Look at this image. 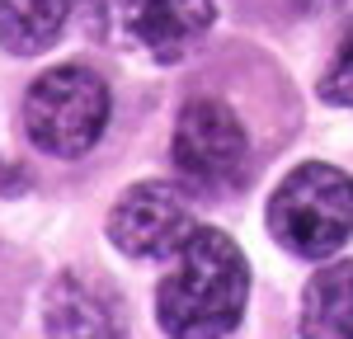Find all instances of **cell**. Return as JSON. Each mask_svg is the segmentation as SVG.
I'll use <instances>...</instances> for the list:
<instances>
[{
    "mask_svg": "<svg viewBox=\"0 0 353 339\" xmlns=\"http://www.w3.org/2000/svg\"><path fill=\"white\" fill-rule=\"evenodd\" d=\"M109 85L99 81L90 66H57L48 76H38L24 104V127L38 151H48L57 161L85 156L109 127Z\"/></svg>",
    "mask_w": 353,
    "mask_h": 339,
    "instance_id": "3957f363",
    "label": "cell"
},
{
    "mask_svg": "<svg viewBox=\"0 0 353 339\" xmlns=\"http://www.w3.org/2000/svg\"><path fill=\"white\" fill-rule=\"evenodd\" d=\"M174 165L203 194H221L231 184H241L245 161H250V141L236 113L221 99H193L174 123Z\"/></svg>",
    "mask_w": 353,
    "mask_h": 339,
    "instance_id": "277c9868",
    "label": "cell"
},
{
    "mask_svg": "<svg viewBox=\"0 0 353 339\" xmlns=\"http://www.w3.org/2000/svg\"><path fill=\"white\" fill-rule=\"evenodd\" d=\"M193 231V212L174 184H137L109 212V240L132 259L179 254Z\"/></svg>",
    "mask_w": 353,
    "mask_h": 339,
    "instance_id": "5b68a950",
    "label": "cell"
},
{
    "mask_svg": "<svg viewBox=\"0 0 353 339\" xmlns=\"http://www.w3.org/2000/svg\"><path fill=\"white\" fill-rule=\"evenodd\" d=\"M71 14V0H0V48L14 56L48 52Z\"/></svg>",
    "mask_w": 353,
    "mask_h": 339,
    "instance_id": "9c48e42d",
    "label": "cell"
},
{
    "mask_svg": "<svg viewBox=\"0 0 353 339\" xmlns=\"http://www.w3.org/2000/svg\"><path fill=\"white\" fill-rule=\"evenodd\" d=\"M250 302V264L231 236L198 226L174 269L161 278L156 320L170 339H221L241 325Z\"/></svg>",
    "mask_w": 353,
    "mask_h": 339,
    "instance_id": "6da1fadb",
    "label": "cell"
},
{
    "mask_svg": "<svg viewBox=\"0 0 353 339\" xmlns=\"http://www.w3.org/2000/svg\"><path fill=\"white\" fill-rule=\"evenodd\" d=\"M301 339H353V259H334L306 282Z\"/></svg>",
    "mask_w": 353,
    "mask_h": 339,
    "instance_id": "ba28073f",
    "label": "cell"
},
{
    "mask_svg": "<svg viewBox=\"0 0 353 339\" xmlns=\"http://www.w3.org/2000/svg\"><path fill=\"white\" fill-rule=\"evenodd\" d=\"M128 33L156 61H179L212 28L217 0H128Z\"/></svg>",
    "mask_w": 353,
    "mask_h": 339,
    "instance_id": "52a82bcc",
    "label": "cell"
},
{
    "mask_svg": "<svg viewBox=\"0 0 353 339\" xmlns=\"http://www.w3.org/2000/svg\"><path fill=\"white\" fill-rule=\"evenodd\" d=\"M321 99L325 104H339V109H353V19L344 28L339 52H334V66H330L325 81H321Z\"/></svg>",
    "mask_w": 353,
    "mask_h": 339,
    "instance_id": "30bf717a",
    "label": "cell"
},
{
    "mask_svg": "<svg viewBox=\"0 0 353 339\" xmlns=\"http://www.w3.org/2000/svg\"><path fill=\"white\" fill-rule=\"evenodd\" d=\"M269 231L283 250L325 259L353 236V174L334 165H297L269 198Z\"/></svg>",
    "mask_w": 353,
    "mask_h": 339,
    "instance_id": "7a4b0ae2",
    "label": "cell"
},
{
    "mask_svg": "<svg viewBox=\"0 0 353 339\" xmlns=\"http://www.w3.org/2000/svg\"><path fill=\"white\" fill-rule=\"evenodd\" d=\"M48 339H128V311L109 282L90 274H61L43 302Z\"/></svg>",
    "mask_w": 353,
    "mask_h": 339,
    "instance_id": "8992f818",
    "label": "cell"
}]
</instances>
